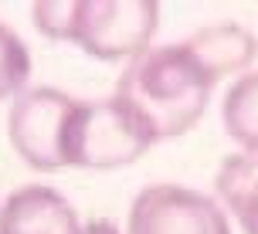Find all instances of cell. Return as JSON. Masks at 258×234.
Masks as SVG:
<instances>
[{"label": "cell", "mask_w": 258, "mask_h": 234, "mask_svg": "<svg viewBox=\"0 0 258 234\" xmlns=\"http://www.w3.org/2000/svg\"><path fill=\"white\" fill-rule=\"evenodd\" d=\"M258 41L241 24H211L173 44H156L133 58L116 82V99L143 132L160 143L190 132L207 112L221 78L245 75Z\"/></svg>", "instance_id": "obj_1"}, {"label": "cell", "mask_w": 258, "mask_h": 234, "mask_svg": "<svg viewBox=\"0 0 258 234\" xmlns=\"http://www.w3.org/2000/svg\"><path fill=\"white\" fill-rule=\"evenodd\" d=\"M34 27L48 41L78 44L99 61H133L153 48L160 27L156 0H38Z\"/></svg>", "instance_id": "obj_2"}, {"label": "cell", "mask_w": 258, "mask_h": 234, "mask_svg": "<svg viewBox=\"0 0 258 234\" xmlns=\"http://www.w3.org/2000/svg\"><path fill=\"white\" fill-rule=\"evenodd\" d=\"M75 95H68L51 85L24 89L11 102L7 116V136L14 153L38 173L68 170L72 163V136H75V116H78Z\"/></svg>", "instance_id": "obj_3"}, {"label": "cell", "mask_w": 258, "mask_h": 234, "mask_svg": "<svg viewBox=\"0 0 258 234\" xmlns=\"http://www.w3.org/2000/svg\"><path fill=\"white\" fill-rule=\"evenodd\" d=\"M153 139L143 126L109 95L95 102H78L75 136H72V167L78 170H119L136 163Z\"/></svg>", "instance_id": "obj_4"}, {"label": "cell", "mask_w": 258, "mask_h": 234, "mask_svg": "<svg viewBox=\"0 0 258 234\" xmlns=\"http://www.w3.org/2000/svg\"><path fill=\"white\" fill-rule=\"evenodd\" d=\"M126 234H234L214 197L183 183H150L129 204Z\"/></svg>", "instance_id": "obj_5"}, {"label": "cell", "mask_w": 258, "mask_h": 234, "mask_svg": "<svg viewBox=\"0 0 258 234\" xmlns=\"http://www.w3.org/2000/svg\"><path fill=\"white\" fill-rule=\"evenodd\" d=\"M78 214L48 183H24L0 204V234H72Z\"/></svg>", "instance_id": "obj_6"}, {"label": "cell", "mask_w": 258, "mask_h": 234, "mask_svg": "<svg viewBox=\"0 0 258 234\" xmlns=\"http://www.w3.org/2000/svg\"><path fill=\"white\" fill-rule=\"evenodd\" d=\"M214 194L224 214H231L241 234H258V156L231 153L221 160Z\"/></svg>", "instance_id": "obj_7"}, {"label": "cell", "mask_w": 258, "mask_h": 234, "mask_svg": "<svg viewBox=\"0 0 258 234\" xmlns=\"http://www.w3.org/2000/svg\"><path fill=\"white\" fill-rule=\"evenodd\" d=\"M221 122L241 153L258 156V68H248L228 85L221 102Z\"/></svg>", "instance_id": "obj_8"}, {"label": "cell", "mask_w": 258, "mask_h": 234, "mask_svg": "<svg viewBox=\"0 0 258 234\" xmlns=\"http://www.w3.org/2000/svg\"><path fill=\"white\" fill-rule=\"evenodd\" d=\"M31 78V51L7 24H0V102L17 99Z\"/></svg>", "instance_id": "obj_9"}, {"label": "cell", "mask_w": 258, "mask_h": 234, "mask_svg": "<svg viewBox=\"0 0 258 234\" xmlns=\"http://www.w3.org/2000/svg\"><path fill=\"white\" fill-rule=\"evenodd\" d=\"M72 234H126V231H119V224H112L109 217H92V221H82Z\"/></svg>", "instance_id": "obj_10"}]
</instances>
